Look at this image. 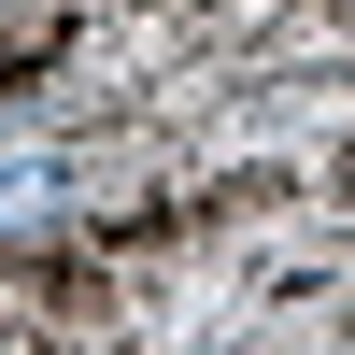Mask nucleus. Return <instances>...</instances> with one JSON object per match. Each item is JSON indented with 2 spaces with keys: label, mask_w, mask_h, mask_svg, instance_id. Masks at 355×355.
I'll use <instances>...</instances> for the list:
<instances>
[{
  "label": "nucleus",
  "mask_w": 355,
  "mask_h": 355,
  "mask_svg": "<svg viewBox=\"0 0 355 355\" xmlns=\"http://www.w3.org/2000/svg\"><path fill=\"white\" fill-rule=\"evenodd\" d=\"M43 185H57V171H0V227H28V214H43Z\"/></svg>",
  "instance_id": "obj_1"
}]
</instances>
